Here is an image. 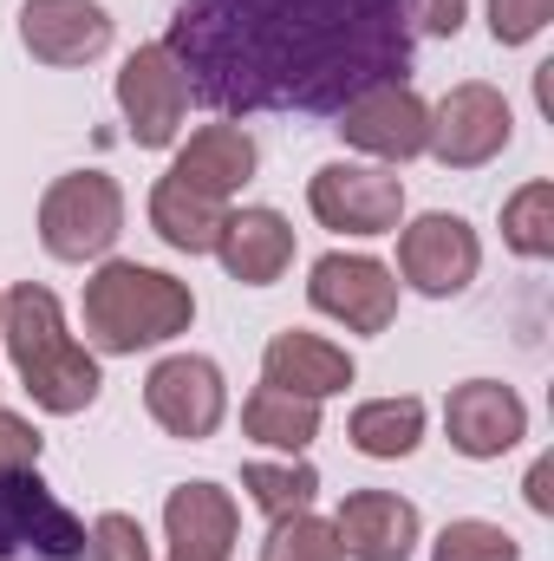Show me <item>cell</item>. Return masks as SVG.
I'll return each mask as SVG.
<instances>
[{
    "label": "cell",
    "mask_w": 554,
    "mask_h": 561,
    "mask_svg": "<svg viewBox=\"0 0 554 561\" xmlns=\"http://www.w3.org/2000/svg\"><path fill=\"white\" fill-rule=\"evenodd\" d=\"M307 209L333 236H399L405 222V176L385 163H320L307 176Z\"/></svg>",
    "instance_id": "cell-6"
},
{
    "label": "cell",
    "mask_w": 554,
    "mask_h": 561,
    "mask_svg": "<svg viewBox=\"0 0 554 561\" xmlns=\"http://www.w3.org/2000/svg\"><path fill=\"white\" fill-rule=\"evenodd\" d=\"M503 242H509L522 262H549L554 255V183L549 176L522 183V190L503 203Z\"/></svg>",
    "instance_id": "cell-24"
},
{
    "label": "cell",
    "mask_w": 554,
    "mask_h": 561,
    "mask_svg": "<svg viewBox=\"0 0 554 561\" xmlns=\"http://www.w3.org/2000/svg\"><path fill=\"white\" fill-rule=\"evenodd\" d=\"M483 268V242L463 216L450 209H430L417 222H399V280L417 287L424 300H450L463 294Z\"/></svg>",
    "instance_id": "cell-9"
},
{
    "label": "cell",
    "mask_w": 554,
    "mask_h": 561,
    "mask_svg": "<svg viewBox=\"0 0 554 561\" xmlns=\"http://www.w3.org/2000/svg\"><path fill=\"white\" fill-rule=\"evenodd\" d=\"M125 236V190L105 170H66L39 196V242L53 262H99Z\"/></svg>",
    "instance_id": "cell-4"
},
{
    "label": "cell",
    "mask_w": 554,
    "mask_h": 561,
    "mask_svg": "<svg viewBox=\"0 0 554 561\" xmlns=\"http://www.w3.org/2000/svg\"><path fill=\"white\" fill-rule=\"evenodd\" d=\"M143 412L163 424L170 437L203 444L229 419V379H222V366L209 353H170L143 379Z\"/></svg>",
    "instance_id": "cell-8"
},
{
    "label": "cell",
    "mask_w": 554,
    "mask_h": 561,
    "mask_svg": "<svg viewBox=\"0 0 554 561\" xmlns=\"http://www.w3.org/2000/svg\"><path fill=\"white\" fill-rule=\"evenodd\" d=\"M170 561H176V556H170Z\"/></svg>",
    "instance_id": "cell-33"
},
{
    "label": "cell",
    "mask_w": 554,
    "mask_h": 561,
    "mask_svg": "<svg viewBox=\"0 0 554 561\" xmlns=\"http://www.w3.org/2000/svg\"><path fill=\"white\" fill-rule=\"evenodd\" d=\"M39 450H46V437L33 424L20 412H0V477L7 470H39Z\"/></svg>",
    "instance_id": "cell-29"
},
{
    "label": "cell",
    "mask_w": 554,
    "mask_h": 561,
    "mask_svg": "<svg viewBox=\"0 0 554 561\" xmlns=\"http://www.w3.org/2000/svg\"><path fill=\"white\" fill-rule=\"evenodd\" d=\"M554 20V0H489V39L496 46H529Z\"/></svg>",
    "instance_id": "cell-28"
},
{
    "label": "cell",
    "mask_w": 554,
    "mask_h": 561,
    "mask_svg": "<svg viewBox=\"0 0 554 561\" xmlns=\"http://www.w3.org/2000/svg\"><path fill=\"white\" fill-rule=\"evenodd\" d=\"M118 112H125L138 150H170V144H176L183 112H189V79H183V66L170 59L163 39L138 46V53L118 66Z\"/></svg>",
    "instance_id": "cell-11"
},
{
    "label": "cell",
    "mask_w": 554,
    "mask_h": 561,
    "mask_svg": "<svg viewBox=\"0 0 554 561\" xmlns=\"http://www.w3.org/2000/svg\"><path fill=\"white\" fill-rule=\"evenodd\" d=\"M509 138H516L509 99L496 85H483V79H463L430 105V144L424 150L443 170H483V163H496L509 150Z\"/></svg>",
    "instance_id": "cell-7"
},
{
    "label": "cell",
    "mask_w": 554,
    "mask_h": 561,
    "mask_svg": "<svg viewBox=\"0 0 554 561\" xmlns=\"http://www.w3.org/2000/svg\"><path fill=\"white\" fill-rule=\"evenodd\" d=\"M346 437H353V450H359V457H379V463L412 457L417 444H424V399H412V392L366 399V405L346 419Z\"/></svg>",
    "instance_id": "cell-20"
},
{
    "label": "cell",
    "mask_w": 554,
    "mask_h": 561,
    "mask_svg": "<svg viewBox=\"0 0 554 561\" xmlns=\"http://www.w3.org/2000/svg\"><path fill=\"white\" fill-rule=\"evenodd\" d=\"M430 561H522V542L503 529V523H483V516H457L437 529Z\"/></svg>",
    "instance_id": "cell-25"
},
{
    "label": "cell",
    "mask_w": 554,
    "mask_h": 561,
    "mask_svg": "<svg viewBox=\"0 0 554 561\" xmlns=\"http://www.w3.org/2000/svg\"><path fill=\"white\" fill-rule=\"evenodd\" d=\"M0 340H7V359H13V373H20V386L39 412L72 419V412L99 405V386H105L99 359H92V346L72 340L66 307H59L53 287L20 280L7 294V313H0Z\"/></svg>",
    "instance_id": "cell-2"
},
{
    "label": "cell",
    "mask_w": 554,
    "mask_h": 561,
    "mask_svg": "<svg viewBox=\"0 0 554 561\" xmlns=\"http://www.w3.org/2000/svg\"><path fill=\"white\" fill-rule=\"evenodd\" d=\"M262 561H339L333 523L313 516V510L275 516V529H268V542H262Z\"/></svg>",
    "instance_id": "cell-26"
},
{
    "label": "cell",
    "mask_w": 554,
    "mask_h": 561,
    "mask_svg": "<svg viewBox=\"0 0 554 561\" xmlns=\"http://www.w3.org/2000/svg\"><path fill=\"white\" fill-rule=\"evenodd\" d=\"M85 561H150V536H143L138 516H125V510H105L99 523H92V556Z\"/></svg>",
    "instance_id": "cell-27"
},
{
    "label": "cell",
    "mask_w": 554,
    "mask_h": 561,
    "mask_svg": "<svg viewBox=\"0 0 554 561\" xmlns=\"http://www.w3.org/2000/svg\"><path fill=\"white\" fill-rule=\"evenodd\" d=\"M307 300H313V313L339 320L346 333H385V327L399 320V275H392L385 262H372V255L333 249V255L313 262Z\"/></svg>",
    "instance_id": "cell-10"
},
{
    "label": "cell",
    "mask_w": 554,
    "mask_h": 561,
    "mask_svg": "<svg viewBox=\"0 0 554 561\" xmlns=\"http://www.w3.org/2000/svg\"><path fill=\"white\" fill-rule=\"evenodd\" d=\"M417 529V503H405L399 490H353L333 516L339 561H412Z\"/></svg>",
    "instance_id": "cell-15"
},
{
    "label": "cell",
    "mask_w": 554,
    "mask_h": 561,
    "mask_svg": "<svg viewBox=\"0 0 554 561\" xmlns=\"http://www.w3.org/2000/svg\"><path fill=\"white\" fill-rule=\"evenodd\" d=\"M79 313H85V340L99 353H143V346H163V340L189 333L196 294H189V280L163 275V268L105 262L99 275L85 280Z\"/></svg>",
    "instance_id": "cell-3"
},
{
    "label": "cell",
    "mask_w": 554,
    "mask_h": 561,
    "mask_svg": "<svg viewBox=\"0 0 554 561\" xmlns=\"http://www.w3.org/2000/svg\"><path fill=\"white\" fill-rule=\"evenodd\" d=\"M242 431H249V444H262V450L300 457V450L320 437V405H313V399H293V392H280V386H255V392L242 399Z\"/></svg>",
    "instance_id": "cell-21"
},
{
    "label": "cell",
    "mask_w": 554,
    "mask_h": 561,
    "mask_svg": "<svg viewBox=\"0 0 554 561\" xmlns=\"http://www.w3.org/2000/svg\"><path fill=\"white\" fill-rule=\"evenodd\" d=\"M92 529L39 483V470L0 477V561H85Z\"/></svg>",
    "instance_id": "cell-5"
},
{
    "label": "cell",
    "mask_w": 554,
    "mask_h": 561,
    "mask_svg": "<svg viewBox=\"0 0 554 561\" xmlns=\"http://www.w3.org/2000/svg\"><path fill=\"white\" fill-rule=\"evenodd\" d=\"M242 490H249V503H255L262 516H293V510H313L320 470L300 463V457H287V463L255 457V463H242Z\"/></svg>",
    "instance_id": "cell-23"
},
{
    "label": "cell",
    "mask_w": 554,
    "mask_h": 561,
    "mask_svg": "<svg viewBox=\"0 0 554 561\" xmlns=\"http://www.w3.org/2000/svg\"><path fill=\"white\" fill-rule=\"evenodd\" d=\"M255 163H262V150L249 138V125H203L196 138L176 150V163H170V183H183V190H196V196H209V203H229V196H242L249 183H255Z\"/></svg>",
    "instance_id": "cell-18"
},
{
    "label": "cell",
    "mask_w": 554,
    "mask_h": 561,
    "mask_svg": "<svg viewBox=\"0 0 554 561\" xmlns=\"http://www.w3.org/2000/svg\"><path fill=\"white\" fill-rule=\"evenodd\" d=\"M333 118H339L333 125L339 138L353 150H366V157H379V163H412L430 144V105L412 92V79H385V85L346 99Z\"/></svg>",
    "instance_id": "cell-12"
},
{
    "label": "cell",
    "mask_w": 554,
    "mask_h": 561,
    "mask_svg": "<svg viewBox=\"0 0 554 561\" xmlns=\"http://www.w3.org/2000/svg\"><path fill=\"white\" fill-rule=\"evenodd\" d=\"M20 46L39 66H92L112 46V13L99 0H20Z\"/></svg>",
    "instance_id": "cell-14"
},
{
    "label": "cell",
    "mask_w": 554,
    "mask_h": 561,
    "mask_svg": "<svg viewBox=\"0 0 554 561\" xmlns=\"http://www.w3.org/2000/svg\"><path fill=\"white\" fill-rule=\"evenodd\" d=\"M399 7H405V26L430 33V39H457L470 20V0H399Z\"/></svg>",
    "instance_id": "cell-30"
},
{
    "label": "cell",
    "mask_w": 554,
    "mask_h": 561,
    "mask_svg": "<svg viewBox=\"0 0 554 561\" xmlns=\"http://www.w3.org/2000/svg\"><path fill=\"white\" fill-rule=\"evenodd\" d=\"M163 536L176 561H229L242 536V510L222 483H176L163 503Z\"/></svg>",
    "instance_id": "cell-17"
},
{
    "label": "cell",
    "mask_w": 554,
    "mask_h": 561,
    "mask_svg": "<svg viewBox=\"0 0 554 561\" xmlns=\"http://www.w3.org/2000/svg\"><path fill=\"white\" fill-rule=\"evenodd\" d=\"M443 431H450V450L489 463V457H503V450H516L529 437V405L503 379H463L443 399Z\"/></svg>",
    "instance_id": "cell-13"
},
{
    "label": "cell",
    "mask_w": 554,
    "mask_h": 561,
    "mask_svg": "<svg viewBox=\"0 0 554 561\" xmlns=\"http://www.w3.org/2000/svg\"><path fill=\"white\" fill-rule=\"evenodd\" d=\"M170 59L216 112H339L412 72L399 0H183Z\"/></svg>",
    "instance_id": "cell-1"
},
{
    "label": "cell",
    "mask_w": 554,
    "mask_h": 561,
    "mask_svg": "<svg viewBox=\"0 0 554 561\" xmlns=\"http://www.w3.org/2000/svg\"><path fill=\"white\" fill-rule=\"evenodd\" d=\"M359 379V366H353V353L346 346H333L326 333H307V327H287L268 340V353H262V386H280V392H293V399H339L346 386Z\"/></svg>",
    "instance_id": "cell-16"
},
{
    "label": "cell",
    "mask_w": 554,
    "mask_h": 561,
    "mask_svg": "<svg viewBox=\"0 0 554 561\" xmlns=\"http://www.w3.org/2000/svg\"><path fill=\"white\" fill-rule=\"evenodd\" d=\"M222 203H209V196H196V190H183V183H157L150 190V229L176 249V255H209L216 249V236H222Z\"/></svg>",
    "instance_id": "cell-22"
},
{
    "label": "cell",
    "mask_w": 554,
    "mask_h": 561,
    "mask_svg": "<svg viewBox=\"0 0 554 561\" xmlns=\"http://www.w3.org/2000/svg\"><path fill=\"white\" fill-rule=\"evenodd\" d=\"M529 503H535L542 516H549V510H554V496H549V457H542V463L529 470Z\"/></svg>",
    "instance_id": "cell-31"
},
{
    "label": "cell",
    "mask_w": 554,
    "mask_h": 561,
    "mask_svg": "<svg viewBox=\"0 0 554 561\" xmlns=\"http://www.w3.org/2000/svg\"><path fill=\"white\" fill-rule=\"evenodd\" d=\"M209 255L229 268V280H242V287H275L293 268V222L280 209H262V203L255 209H229Z\"/></svg>",
    "instance_id": "cell-19"
},
{
    "label": "cell",
    "mask_w": 554,
    "mask_h": 561,
    "mask_svg": "<svg viewBox=\"0 0 554 561\" xmlns=\"http://www.w3.org/2000/svg\"><path fill=\"white\" fill-rule=\"evenodd\" d=\"M0 313H7V294H0Z\"/></svg>",
    "instance_id": "cell-32"
}]
</instances>
